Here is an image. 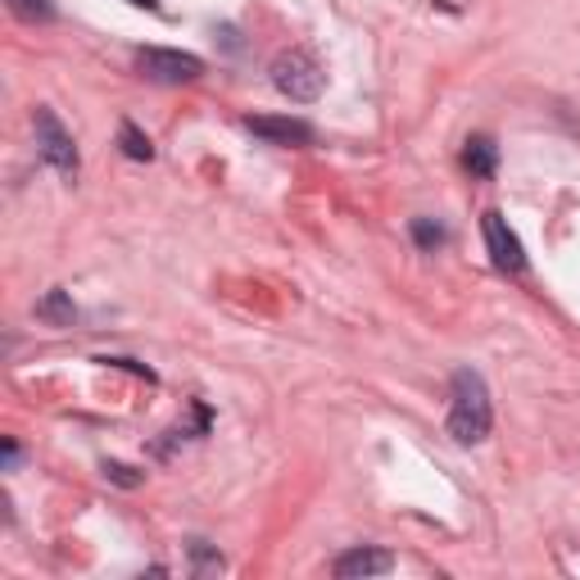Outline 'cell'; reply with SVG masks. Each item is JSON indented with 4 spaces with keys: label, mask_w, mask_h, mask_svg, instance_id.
<instances>
[{
    "label": "cell",
    "mask_w": 580,
    "mask_h": 580,
    "mask_svg": "<svg viewBox=\"0 0 580 580\" xmlns=\"http://www.w3.org/2000/svg\"><path fill=\"white\" fill-rule=\"evenodd\" d=\"M132 5H146V10H159V0H132Z\"/></svg>",
    "instance_id": "cell-15"
},
{
    "label": "cell",
    "mask_w": 580,
    "mask_h": 580,
    "mask_svg": "<svg viewBox=\"0 0 580 580\" xmlns=\"http://www.w3.org/2000/svg\"><path fill=\"white\" fill-rule=\"evenodd\" d=\"M413 241L422 246V250H440L450 241V231L440 227V223H431V218H413Z\"/></svg>",
    "instance_id": "cell-11"
},
{
    "label": "cell",
    "mask_w": 580,
    "mask_h": 580,
    "mask_svg": "<svg viewBox=\"0 0 580 580\" xmlns=\"http://www.w3.org/2000/svg\"><path fill=\"white\" fill-rule=\"evenodd\" d=\"M191 554H195V567H200V571H223V558H214L209 549H204V539L191 544Z\"/></svg>",
    "instance_id": "cell-12"
},
{
    "label": "cell",
    "mask_w": 580,
    "mask_h": 580,
    "mask_svg": "<svg viewBox=\"0 0 580 580\" xmlns=\"http://www.w3.org/2000/svg\"><path fill=\"white\" fill-rule=\"evenodd\" d=\"M463 168H467L471 178H494V168H499V146L490 141V136H467Z\"/></svg>",
    "instance_id": "cell-8"
},
{
    "label": "cell",
    "mask_w": 580,
    "mask_h": 580,
    "mask_svg": "<svg viewBox=\"0 0 580 580\" xmlns=\"http://www.w3.org/2000/svg\"><path fill=\"white\" fill-rule=\"evenodd\" d=\"M246 127L254 136H263V141L272 146H304V141H314V127L304 123V118H272V114H259V118H246Z\"/></svg>",
    "instance_id": "cell-6"
},
{
    "label": "cell",
    "mask_w": 580,
    "mask_h": 580,
    "mask_svg": "<svg viewBox=\"0 0 580 580\" xmlns=\"http://www.w3.org/2000/svg\"><path fill=\"white\" fill-rule=\"evenodd\" d=\"M105 471L114 476V481H118V486H136V481H141V476H132V467H123V463H110Z\"/></svg>",
    "instance_id": "cell-13"
},
{
    "label": "cell",
    "mask_w": 580,
    "mask_h": 580,
    "mask_svg": "<svg viewBox=\"0 0 580 580\" xmlns=\"http://www.w3.org/2000/svg\"><path fill=\"white\" fill-rule=\"evenodd\" d=\"M322 64L309 55V50H282L272 59V87H277L286 100H299V105H309V100L322 95Z\"/></svg>",
    "instance_id": "cell-2"
},
{
    "label": "cell",
    "mask_w": 580,
    "mask_h": 580,
    "mask_svg": "<svg viewBox=\"0 0 580 580\" xmlns=\"http://www.w3.org/2000/svg\"><path fill=\"white\" fill-rule=\"evenodd\" d=\"M37 318H46V322H55V327H68V322L78 318V309H73V299H68L64 291H50V295L37 299Z\"/></svg>",
    "instance_id": "cell-9"
},
{
    "label": "cell",
    "mask_w": 580,
    "mask_h": 580,
    "mask_svg": "<svg viewBox=\"0 0 580 580\" xmlns=\"http://www.w3.org/2000/svg\"><path fill=\"white\" fill-rule=\"evenodd\" d=\"M494 422V408H490V390L481 382V372H454V386H450V435L458 445H481L490 435Z\"/></svg>",
    "instance_id": "cell-1"
},
{
    "label": "cell",
    "mask_w": 580,
    "mask_h": 580,
    "mask_svg": "<svg viewBox=\"0 0 580 580\" xmlns=\"http://www.w3.org/2000/svg\"><path fill=\"white\" fill-rule=\"evenodd\" d=\"M136 68L150 78V82H163V87H178V82H195L204 73V59L200 55H186V50H141L136 55Z\"/></svg>",
    "instance_id": "cell-4"
},
{
    "label": "cell",
    "mask_w": 580,
    "mask_h": 580,
    "mask_svg": "<svg viewBox=\"0 0 580 580\" xmlns=\"http://www.w3.org/2000/svg\"><path fill=\"white\" fill-rule=\"evenodd\" d=\"M32 127H37V150H42V159L50 163V168H59L64 178H73L78 173V146H73V132H68L59 118H55V110H37L32 114Z\"/></svg>",
    "instance_id": "cell-3"
},
{
    "label": "cell",
    "mask_w": 580,
    "mask_h": 580,
    "mask_svg": "<svg viewBox=\"0 0 580 580\" xmlns=\"http://www.w3.org/2000/svg\"><path fill=\"white\" fill-rule=\"evenodd\" d=\"M118 141H123V155H127V159H155L150 136L136 127V123H123V127H118Z\"/></svg>",
    "instance_id": "cell-10"
},
{
    "label": "cell",
    "mask_w": 580,
    "mask_h": 580,
    "mask_svg": "<svg viewBox=\"0 0 580 580\" xmlns=\"http://www.w3.org/2000/svg\"><path fill=\"white\" fill-rule=\"evenodd\" d=\"M486 246H490V259H494V268H503V272H522L526 268V254H522V241L513 236V227L503 223V214H486Z\"/></svg>",
    "instance_id": "cell-5"
},
{
    "label": "cell",
    "mask_w": 580,
    "mask_h": 580,
    "mask_svg": "<svg viewBox=\"0 0 580 580\" xmlns=\"http://www.w3.org/2000/svg\"><path fill=\"white\" fill-rule=\"evenodd\" d=\"M14 10H23V14H50L46 0H14Z\"/></svg>",
    "instance_id": "cell-14"
},
{
    "label": "cell",
    "mask_w": 580,
    "mask_h": 580,
    "mask_svg": "<svg viewBox=\"0 0 580 580\" xmlns=\"http://www.w3.org/2000/svg\"><path fill=\"white\" fill-rule=\"evenodd\" d=\"M340 580H359V576H386L390 571V554L382 549H350V554H340L336 567H331Z\"/></svg>",
    "instance_id": "cell-7"
}]
</instances>
